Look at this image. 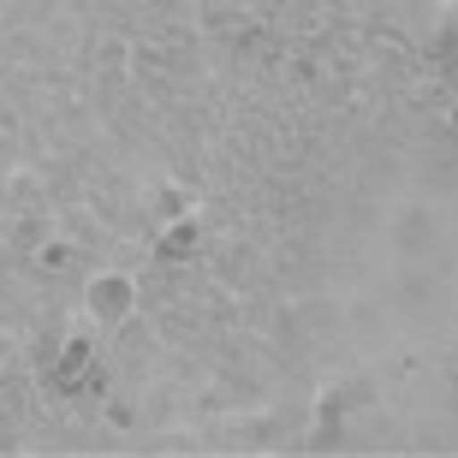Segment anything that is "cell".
Wrapping results in <instances>:
<instances>
[{"mask_svg": "<svg viewBox=\"0 0 458 458\" xmlns=\"http://www.w3.org/2000/svg\"><path fill=\"white\" fill-rule=\"evenodd\" d=\"M89 375H96V357H89L84 340H72L66 357H60V375H54V381H60V387H84Z\"/></svg>", "mask_w": 458, "mask_h": 458, "instance_id": "obj_1", "label": "cell"}, {"mask_svg": "<svg viewBox=\"0 0 458 458\" xmlns=\"http://www.w3.org/2000/svg\"><path fill=\"white\" fill-rule=\"evenodd\" d=\"M191 250H197V226H173V233L167 238H161V256H191Z\"/></svg>", "mask_w": 458, "mask_h": 458, "instance_id": "obj_2", "label": "cell"}]
</instances>
